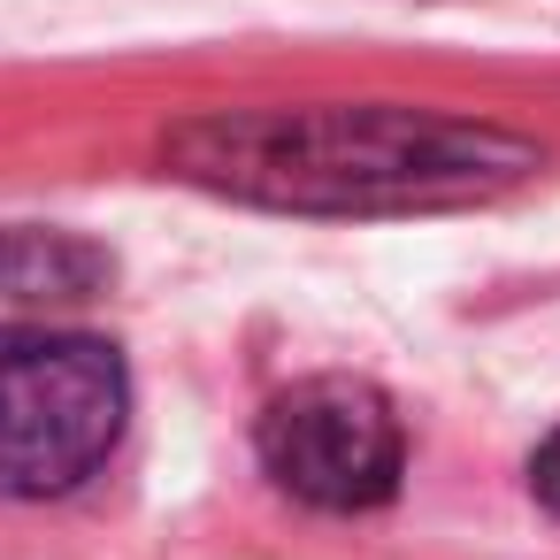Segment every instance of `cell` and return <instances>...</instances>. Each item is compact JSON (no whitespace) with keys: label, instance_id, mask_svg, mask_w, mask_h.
Instances as JSON below:
<instances>
[{"label":"cell","instance_id":"obj_1","mask_svg":"<svg viewBox=\"0 0 560 560\" xmlns=\"http://www.w3.org/2000/svg\"><path fill=\"white\" fill-rule=\"evenodd\" d=\"M177 177L300 215L468 208L537 170V147L438 108H231L170 131Z\"/></svg>","mask_w":560,"mask_h":560},{"label":"cell","instance_id":"obj_2","mask_svg":"<svg viewBox=\"0 0 560 560\" xmlns=\"http://www.w3.org/2000/svg\"><path fill=\"white\" fill-rule=\"evenodd\" d=\"M124 361L78 330H0V491L85 483L124 430Z\"/></svg>","mask_w":560,"mask_h":560},{"label":"cell","instance_id":"obj_3","mask_svg":"<svg viewBox=\"0 0 560 560\" xmlns=\"http://www.w3.org/2000/svg\"><path fill=\"white\" fill-rule=\"evenodd\" d=\"M261 460H269V476L292 499L353 514V506H384L399 491L407 438H399V415H392V399L376 384H361V376H307V384L269 399Z\"/></svg>","mask_w":560,"mask_h":560},{"label":"cell","instance_id":"obj_4","mask_svg":"<svg viewBox=\"0 0 560 560\" xmlns=\"http://www.w3.org/2000/svg\"><path fill=\"white\" fill-rule=\"evenodd\" d=\"M101 269L108 261L70 231H0V292L9 300H85Z\"/></svg>","mask_w":560,"mask_h":560},{"label":"cell","instance_id":"obj_5","mask_svg":"<svg viewBox=\"0 0 560 560\" xmlns=\"http://www.w3.org/2000/svg\"><path fill=\"white\" fill-rule=\"evenodd\" d=\"M529 483H537V499H545V506L560 514V430H552V438L537 445V460H529Z\"/></svg>","mask_w":560,"mask_h":560}]
</instances>
